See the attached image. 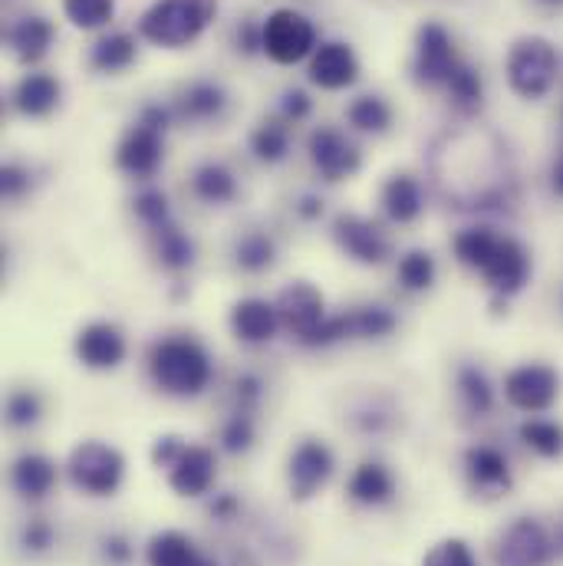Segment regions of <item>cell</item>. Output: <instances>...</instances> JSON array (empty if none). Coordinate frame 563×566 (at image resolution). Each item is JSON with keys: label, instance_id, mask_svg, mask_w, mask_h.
<instances>
[{"label": "cell", "instance_id": "6da1fadb", "mask_svg": "<svg viewBox=\"0 0 563 566\" xmlns=\"http://www.w3.org/2000/svg\"><path fill=\"white\" fill-rule=\"evenodd\" d=\"M431 171L441 198L458 211L504 214L514 208V168L508 145L491 129H458L435 142Z\"/></svg>", "mask_w": 563, "mask_h": 566}, {"label": "cell", "instance_id": "7a4b0ae2", "mask_svg": "<svg viewBox=\"0 0 563 566\" xmlns=\"http://www.w3.org/2000/svg\"><path fill=\"white\" fill-rule=\"evenodd\" d=\"M211 356L191 336H165L148 349V376L158 392L175 399H198L211 386Z\"/></svg>", "mask_w": 563, "mask_h": 566}, {"label": "cell", "instance_id": "3957f363", "mask_svg": "<svg viewBox=\"0 0 563 566\" xmlns=\"http://www.w3.org/2000/svg\"><path fill=\"white\" fill-rule=\"evenodd\" d=\"M218 17V0H155L139 20V36L152 46L181 50Z\"/></svg>", "mask_w": 563, "mask_h": 566}, {"label": "cell", "instance_id": "277c9868", "mask_svg": "<svg viewBox=\"0 0 563 566\" xmlns=\"http://www.w3.org/2000/svg\"><path fill=\"white\" fill-rule=\"evenodd\" d=\"M508 86L518 99L541 103L561 76V53L557 46L541 33H524L511 43L504 60Z\"/></svg>", "mask_w": 563, "mask_h": 566}, {"label": "cell", "instance_id": "5b68a950", "mask_svg": "<svg viewBox=\"0 0 563 566\" xmlns=\"http://www.w3.org/2000/svg\"><path fill=\"white\" fill-rule=\"evenodd\" d=\"M66 478L86 497H113L126 481V458L119 448L86 438L66 458Z\"/></svg>", "mask_w": 563, "mask_h": 566}, {"label": "cell", "instance_id": "8992f818", "mask_svg": "<svg viewBox=\"0 0 563 566\" xmlns=\"http://www.w3.org/2000/svg\"><path fill=\"white\" fill-rule=\"evenodd\" d=\"M168 113L161 106H145L136 126L116 145V168L136 181H148L165 158Z\"/></svg>", "mask_w": 563, "mask_h": 566}, {"label": "cell", "instance_id": "52a82bcc", "mask_svg": "<svg viewBox=\"0 0 563 566\" xmlns=\"http://www.w3.org/2000/svg\"><path fill=\"white\" fill-rule=\"evenodd\" d=\"M261 50L281 63V66H293L306 56H313L316 50V27L306 13L293 10V7H281L274 10L264 23H261Z\"/></svg>", "mask_w": 563, "mask_h": 566}, {"label": "cell", "instance_id": "ba28073f", "mask_svg": "<svg viewBox=\"0 0 563 566\" xmlns=\"http://www.w3.org/2000/svg\"><path fill=\"white\" fill-rule=\"evenodd\" d=\"M557 544L551 531L534 517L511 521L494 541V566H551Z\"/></svg>", "mask_w": 563, "mask_h": 566}, {"label": "cell", "instance_id": "9c48e42d", "mask_svg": "<svg viewBox=\"0 0 563 566\" xmlns=\"http://www.w3.org/2000/svg\"><path fill=\"white\" fill-rule=\"evenodd\" d=\"M561 396V376L548 363H524L504 376V399L524 416H544Z\"/></svg>", "mask_w": 563, "mask_h": 566}, {"label": "cell", "instance_id": "30bf717a", "mask_svg": "<svg viewBox=\"0 0 563 566\" xmlns=\"http://www.w3.org/2000/svg\"><path fill=\"white\" fill-rule=\"evenodd\" d=\"M481 281L488 283V290L494 293V300L508 303L511 296H518L534 274V264H531V251L511 238V234H498V244L491 251V258L484 261V268L478 271Z\"/></svg>", "mask_w": 563, "mask_h": 566}, {"label": "cell", "instance_id": "8fae6325", "mask_svg": "<svg viewBox=\"0 0 563 566\" xmlns=\"http://www.w3.org/2000/svg\"><path fill=\"white\" fill-rule=\"evenodd\" d=\"M336 471V458L326 441L320 438H303L286 461V488L293 501H310L316 497Z\"/></svg>", "mask_w": 563, "mask_h": 566}, {"label": "cell", "instance_id": "7c38bea8", "mask_svg": "<svg viewBox=\"0 0 563 566\" xmlns=\"http://www.w3.org/2000/svg\"><path fill=\"white\" fill-rule=\"evenodd\" d=\"M274 306H278V316H281V329H286L296 343L310 339L316 333V326L330 316L323 290L313 286L310 281L286 283L278 293Z\"/></svg>", "mask_w": 563, "mask_h": 566}, {"label": "cell", "instance_id": "4fadbf2b", "mask_svg": "<svg viewBox=\"0 0 563 566\" xmlns=\"http://www.w3.org/2000/svg\"><path fill=\"white\" fill-rule=\"evenodd\" d=\"M73 353H76V359H80L86 369H93V373H110V369H119V366H123L129 346H126V333H123L116 323H110V319H93V323H86V326L76 333Z\"/></svg>", "mask_w": 563, "mask_h": 566}, {"label": "cell", "instance_id": "5bb4252c", "mask_svg": "<svg viewBox=\"0 0 563 566\" xmlns=\"http://www.w3.org/2000/svg\"><path fill=\"white\" fill-rule=\"evenodd\" d=\"M458 63L461 60L451 33L441 23H423L416 33V63H413L416 80L423 86H445Z\"/></svg>", "mask_w": 563, "mask_h": 566}, {"label": "cell", "instance_id": "9a60e30c", "mask_svg": "<svg viewBox=\"0 0 563 566\" xmlns=\"http://www.w3.org/2000/svg\"><path fill=\"white\" fill-rule=\"evenodd\" d=\"M333 241L346 258L366 268H379L389 258V238L383 234L376 221L363 214H340L333 221Z\"/></svg>", "mask_w": 563, "mask_h": 566}, {"label": "cell", "instance_id": "2e32d148", "mask_svg": "<svg viewBox=\"0 0 563 566\" xmlns=\"http://www.w3.org/2000/svg\"><path fill=\"white\" fill-rule=\"evenodd\" d=\"M306 151H310V161L313 168L320 171L323 181H343V178H353L359 171V148L356 142L346 139L340 129H316L310 139H306Z\"/></svg>", "mask_w": 563, "mask_h": 566}, {"label": "cell", "instance_id": "e0dca14e", "mask_svg": "<svg viewBox=\"0 0 563 566\" xmlns=\"http://www.w3.org/2000/svg\"><path fill=\"white\" fill-rule=\"evenodd\" d=\"M165 471H168V488L178 497H205L215 488L218 458L205 444H185L181 454Z\"/></svg>", "mask_w": 563, "mask_h": 566}, {"label": "cell", "instance_id": "ac0fdd59", "mask_svg": "<svg viewBox=\"0 0 563 566\" xmlns=\"http://www.w3.org/2000/svg\"><path fill=\"white\" fill-rule=\"evenodd\" d=\"M465 478L484 497H501V494H508L514 488L511 461L494 444H471L465 451Z\"/></svg>", "mask_w": 563, "mask_h": 566}, {"label": "cell", "instance_id": "d6986e66", "mask_svg": "<svg viewBox=\"0 0 563 566\" xmlns=\"http://www.w3.org/2000/svg\"><path fill=\"white\" fill-rule=\"evenodd\" d=\"M356 80H359V60L350 43L326 40L313 50V56H310V83L313 86L336 93V90L353 86Z\"/></svg>", "mask_w": 563, "mask_h": 566}, {"label": "cell", "instance_id": "ffe728a7", "mask_svg": "<svg viewBox=\"0 0 563 566\" xmlns=\"http://www.w3.org/2000/svg\"><path fill=\"white\" fill-rule=\"evenodd\" d=\"M231 333L234 339H241L244 346H268L278 333H281V316L274 300L264 296H244L231 306Z\"/></svg>", "mask_w": 563, "mask_h": 566}, {"label": "cell", "instance_id": "44dd1931", "mask_svg": "<svg viewBox=\"0 0 563 566\" xmlns=\"http://www.w3.org/2000/svg\"><path fill=\"white\" fill-rule=\"evenodd\" d=\"M63 86L56 76L50 73H27L17 86H13V106L20 116L27 119H43L60 106Z\"/></svg>", "mask_w": 563, "mask_h": 566}, {"label": "cell", "instance_id": "7402d4cb", "mask_svg": "<svg viewBox=\"0 0 563 566\" xmlns=\"http://www.w3.org/2000/svg\"><path fill=\"white\" fill-rule=\"evenodd\" d=\"M10 484L23 501H43L56 484V464L46 454L27 451L10 464Z\"/></svg>", "mask_w": 563, "mask_h": 566}, {"label": "cell", "instance_id": "603a6c76", "mask_svg": "<svg viewBox=\"0 0 563 566\" xmlns=\"http://www.w3.org/2000/svg\"><path fill=\"white\" fill-rule=\"evenodd\" d=\"M346 494L363 507H386L396 497V478L383 461H363L350 474Z\"/></svg>", "mask_w": 563, "mask_h": 566}, {"label": "cell", "instance_id": "cb8c5ba5", "mask_svg": "<svg viewBox=\"0 0 563 566\" xmlns=\"http://www.w3.org/2000/svg\"><path fill=\"white\" fill-rule=\"evenodd\" d=\"M145 566H218L211 564L188 534L181 531H158L145 544Z\"/></svg>", "mask_w": 563, "mask_h": 566}, {"label": "cell", "instance_id": "d4e9b609", "mask_svg": "<svg viewBox=\"0 0 563 566\" xmlns=\"http://www.w3.org/2000/svg\"><path fill=\"white\" fill-rule=\"evenodd\" d=\"M423 185L413 175H393L383 185V211L393 224H413L423 214Z\"/></svg>", "mask_w": 563, "mask_h": 566}, {"label": "cell", "instance_id": "484cf974", "mask_svg": "<svg viewBox=\"0 0 563 566\" xmlns=\"http://www.w3.org/2000/svg\"><path fill=\"white\" fill-rule=\"evenodd\" d=\"M7 40H10V50L17 53V60L30 66V63H40V60L50 53L53 27H50V20H43V17H20V20L10 27Z\"/></svg>", "mask_w": 563, "mask_h": 566}, {"label": "cell", "instance_id": "4316f807", "mask_svg": "<svg viewBox=\"0 0 563 566\" xmlns=\"http://www.w3.org/2000/svg\"><path fill=\"white\" fill-rule=\"evenodd\" d=\"M152 244H155L158 264H161L168 274H185V271L195 268V241H191L175 221L155 228V231H152Z\"/></svg>", "mask_w": 563, "mask_h": 566}, {"label": "cell", "instance_id": "83f0119b", "mask_svg": "<svg viewBox=\"0 0 563 566\" xmlns=\"http://www.w3.org/2000/svg\"><path fill=\"white\" fill-rule=\"evenodd\" d=\"M455 389L461 399V409L471 419H484L494 409V386L488 379V373L475 363H461L455 373Z\"/></svg>", "mask_w": 563, "mask_h": 566}, {"label": "cell", "instance_id": "f1b7e54d", "mask_svg": "<svg viewBox=\"0 0 563 566\" xmlns=\"http://www.w3.org/2000/svg\"><path fill=\"white\" fill-rule=\"evenodd\" d=\"M225 106H228V93L211 80H198L185 86L178 96V113L191 123H211L225 113Z\"/></svg>", "mask_w": 563, "mask_h": 566}, {"label": "cell", "instance_id": "f546056e", "mask_svg": "<svg viewBox=\"0 0 563 566\" xmlns=\"http://www.w3.org/2000/svg\"><path fill=\"white\" fill-rule=\"evenodd\" d=\"M191 191L205 205H228L238 198V178L221 161H205L191 175Z\"/></svg>", "mask_w": 563, "mask_h": 566}, {"label": "cell", "instance_id": "4dcf8cb0", "mask_svg": "<svg viewBox=\"0 0 563 566\" xmlns=\"http://www.w3.org/2000/svg\"><path fill=\"white\" fill-rule=\"evenodd\" d=\"M498 234H501V231H494V228H488V224L458 231L455 241H451V251H455L458 264L478 274V271L484 268V261L491 258V251H494V244H498Z\"/></svg>", "mask_w": 563, "mask_h": 566}, {"label": "cell", "instance_id": "1f68e13d", "mask_svg": "<svg viewBox=\"0 0 563 566\" xmlns=\"http://www.w3.org/2000/svg\"><path fill=\"white\" fill-rule=\"evenodd\" d=\"M278 261V244L268 231H248L234 241V264L244 274H264Z\"/></svg>", "mask_w": 563, "mask_h": 566}, {"label": "cell", "instance_id": "d6a6232c", "mask_svg": "<svg viewBox=\"0 0 563 566\" xmlns=\"http://www.w3.org/2000/svg\"><path fill=\"white\" fill-rule=\"evenodd\" d=\"M133 60H136V40L129 33H110L90 53V63L100 73H123L126 66H133Z\"/></svg>", "mask_w": 563, "mask_h": 566}, {"label": "cell", "instance_id": "836d02e7", "mask_svg": "<svg viewBox=\"0 0 563 566\" xmlns=\"http://www.w3.org/2000/svg\"><path fill=\"white\" fill-rule=\"evenodd\" d=\"M518 434H521V441H524V444H528L534 454H541V458H548V461L563 458V424L561 422L531 416L528 422H521Z\"/></svg>", "mask_w": 563, "mask_h": 566}, {"label": "cell", "instance_id": "e575fe53", "mask_svg": "<svg viewBox=\"0 0 563 566\" xmlns=\"http://www.w3.org/2000/svg\"><path fill=\"white\" fill-rule=\"evenodd\" d=\"M451 103L461 109V113H478L481 109V99H484V83H481V73L468 63H458L455 73L448 76L445 83Z\"/></svg>", "mask_w": 563, "mask_h": 566}, {"label": "cell", "instance_id": "d590c367", "mask_svg": "<svg viewBox=\"0 0 563 566\" xmlns=\"http://www.w3.org/2000/svg\"><path fill=\"white\" fill-rule=\"evenodd\" d=\"M350 319H353V339H386L399 326V316L383 303L356 306L350 310Z\"/></svg>", "mask_w": 563, "mask_h": 566}, {"label": "cell", "instance_id": "8d00e7d4", "mask_svg": "<svg viewBox=\"0 0 563 566\" xmlns=\"http://www.w3.org/2000/svg\"><path fill=\"white\" fill-rule=\"evenodd\" d=\"M346 119H350L353 129H359V133H376V136H379V133L389 129L393 109H389V103H386L383 96H359V99L350 103Z\"/></svg>", "mask_w": 563, "mask_h": 566}, {"label": "cell", "instance_id": "74e56055", "mask_svg": "<svg viewBox=\"0 0 563 566\" xmlns=\"http://www.w3.org/2000/svg\"><path fill=\"white\" fill-rule=\"evenodd\" d=\"M251 151H254L258 161H264V165H278V161H283L286 151H290V129H286V123H278V119L261 123V126L254 129V136H251Z\"/></svg>", "mask_w": 563, "mask_h": 566}, {"label": "cell", "instance_id": "f35d334b", "mask_svg": "<svg viewBox=\"0 0 563 566\" xmlns=\"http://www.w3.org/2000/svg\"><path fill=\"white\" fill-rule=\"evenodd\" d=\"M396 277L403 283V290H409V293L431 290V283L438 277L435 258L428 251H409V254H403L399 258V268H396Z\"/></svg>", "mask_w": 563, "mask_h": 566}, {"label": "cell", "instance_id": "ab89813d", "mask_svg": "<svg viewBox=\"0 0 563 566\" xmlns=\"http://www.w3.org/2000/svg\"><path fill=\"white\" fill-rule=\"evenodd\" d=\"M254 438H258V424H254V412H244V409H234L225 424H221V448L228 454H244L254 448Z\"/></svg>", "mask_w": 563, "mask_h": 566}, {"label": "cell", "instance_id": "60d3db41", "mask_svg": "<svg viewBox=\"0 0 563 566\" xmlns=\"http://www.w3.org/2000/svg\"><path fill=\"white\" fill-rule=\"evenodd\" d=\"M63 13L80 30H100L113 20L116 3L113 0H63Z\"/></svg>", "mask_w": 563, "mask_h": 566}, {"label": "cell", "instance_id": "b9f144b4", "mask_svg": "<svg viewBox=\"0 0 563 566\" xmlns=\"http://www.w3.org/2000/svg\"><path fill=\"white\" fill-rule=\"evenodd\" d=\"M7 424L10 428H33L43 416V402L33 389H13L7 396Z\"/></svg>", "mask_w": 563, "mask_h": 566}, {"label": "cell", "instance_id": "7bdbcfd3", "mask_svg": "<svg viewBox=\"0 0 563 566\" xmlns=\"http://www.w3.org/2000/svg\"><path fill=\"white\" fill-rule=\"evenodd\" d=\"M133 208H136V218H139L148 231H155V228H161V224L171 221L168 198H165V191H158V188H142L139 195H136V201H133Z\"/></svg>", "mask_w": 563, "mask_h": 566}, {"label": "cell", "instance_id": "ee69618b", "mask_svg": "<svg viewBox=\"0 0 563 566\" xmlns=\"http://www.w3.org/2000/svg\"><path fill=\"white\" fill-rule=\"evenodd\" d=\"M423 566H478L468 541L461 537H445L438 541L428 554L423 557Z\"/></svg>", "mask_w": 563, "mask_h": 566}, {"label": "cell", "instance_id": "f6af8a7d", "mask_svg": "<svg viewBox=\"0 0 563 566\" xmlns=\"http://www.w3.org/2000/svg\"><path fill=\"white\" fill-rule=\"evenodd\" d=\"M343 339H353V319H350V310L346 313H330L316 333L310 339H303L300 346H310V349H323V346H336Z\"/></svg>", "mask_w": 563, "mask_h": 566}, {"label": "cell", "instance_id": "bcb514c9", "mask_svg": "<svg viewBox=\"0 0 563 566\" xmlns=\"http://www.w3.org/2000/svg\"><path fill=\"white\" fill-rule=\"evenodd\" d=\"M261 396H264V382L258 373H241L234 379V399H238V409L244 412H254L261 406Z\"/></svg>", "mask_w": 563, "mask_h": 566}, {"label": "cell", "instance_id": "7dc6e473", "mask_svg": "<svg viewBox=\"0 0 563 566\" xmlns=\"http://www.w3.org/2000/svg\"><path fill=\"white\" fill-rule=\"evenodd\" d=\"M20 544H23V551L27 554H46L50 547H53V527L46 524V521H30L23 531H20Z\"/></svg>", "mask_w": 563, "mask_h": 566}, {"label": "cell", "instance_id": "c3c4849f", "mask_svg": "<svg viewBox=\"0 0 563 566\" xmlns=\"http://www.w3.org/2000/svg\"><path fill=\"white\" fill-rule=\"evenodd\" d=\"M0 188H3V198H23V191L30 188V171L20 168V165H3V175H0Z\"/></svg>", "mask_w": 563, "mask_h": 566}, {"label": "cell", "instance_id": "681fc988", "mask_svg": "<svg viewBox=\"0 0 563 566\" xmlns=\"http://www.w3.org/2000/svg\"><path fill=\"white\" fill-rule=\"evenodd\" d=\"M188 441L185 438H178V434H165V438H158L155 444H152V461H155V468H168L178 454H181V448H185Z\"/></svg>", "mask_w": 563, "mask_h": 566}, {"label": "cell", "instance_id": "f907efd6", "mask_svg": "<svg viewBox=\"0 0 563 566\" xmlns=\"http://www.w3.org/2000/svg\"><path fill=\"white\" fill-rule=\"evenodd\" d=\"M281 116L283 123H303L306 116H310V99H306V93H300V90H290L286 96H283V106H281Z\"/></svg>", "mask_w": 563, "mask_h": 566}, {"label": "cell", "instance_id": "816d5d0a", "mask_svg": "<svg viewBox=\"0 0 563 566\" xmlns=\"http://www.w3.org/2000/svg\"><path fill=\"white\" fill-rule=\"evenodd\" d=\"M103 554H106V560L113 566H126L133 560V544H129L126 534H110L103 541Z\"/></svg>", "mask_w": 563, "mask_h": 566}, {"label": "cell", "instance_id": "f5cc1de1", "mask_svg": "<svg viewBox=\"0 0 563 566\" xmlns=\"http://www.w3.org/2000/svg\"><path fill=\"white\" fill-rule=\"evenodd\" d=\"M238 50H244V53H254V50H261V27H254V23H244V27L238 30Z\"/></svg>", "mask_w": 563, "mask_h": 566}, {"label": "cell", "instance_id": "db71d44e", "mask_svg": "<svg viewBox=\"0 0 563 566\" xmlns=\"http://www.w3.org/2000/svg\"><path fill=\"white\" fill-rule=\"evenodd\" d=\"M548 185H551V195L563 201V145L557 148L554 161H551V171H548Z\"/></svg>", "mask_w": 563, "mask_h": 566}, {"label": "cell", "instance_id": "11a10c76", "mask_svg": "<svg viewBox=\"0 0 563 566\" xmlns=\"http://www.w3.org/2000/svg\"><path fill=\"white\" fill-rule=\"evenodd\" d=\"M238 514V497L234 494H221V497H215V504H211V517H218V521H231Z\"/></svg>", "mask_w": 563, "mask_h": 566}, {"label": "cell", "instance_id": "9f6ffc18", "mask_svg": "<svg viewBox=\"0 0 563 566\" xmlns=\"http://www.w3.org/2000/svg\"><path fill=\"white\" fill-rule=\"evenodd\" d=\"M296 214H300L303 221H316V218L323 214V201H320V198H313V195H306V198L296 205Z\"/></svg>", "mask_w": 563, "mask_h": 566}, {"label": "cell", "instance_id": "6f0895ef", "mask_svg": "<svg viewBox=\"0 0 563 566\" xmlns=\"http://www.w3.org/2000/svg\"><path fill=\"white\" fill-rule=\"evenodd\" d=\"M541 3H551V7H561L563 0H541Z\"/></svg>", "mask_w": 563, "mask_h": 566}, {"label": "cell", "instance_id": "680465c9", "mask_svg": "<svg viewBox=\"0 0 563 566\" xmlns=\"http://www.w3.org/2000/svg\"><path fill=\"white\" fill-rule=\"evenodd\" d=\"M561 116H563V113H561Z\"/></svg>", "mask_w": 563, "mask_h": 566}]
</instances>
